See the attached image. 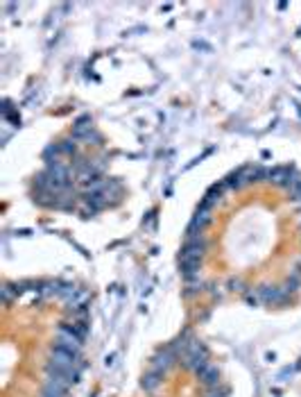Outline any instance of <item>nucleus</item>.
Segmentation results:
<instances>
[{"instance_id": "obj_1", "label": "nucleus", "mask_w": 301, "mask_h": 397, "mask_svg": "<svg viewBox=\"0 0 301 397\" xmlns=\"http://www.w3.org/2000/svg\"><path fill=\"white\" fill-rule=\"evenodd\" d=\"M197 377L206 383V386H218V370L213 365H204V368L197 372Z\"/></svg>"}, {"instance_id": "obj_2", "label": "nucleus", "mask_w": 301, "mask_h": 397, "mask_svg": "<svg viewBox=\"0 0 301 397\" xmlns=\"http://www.w3.org/2000/svg\"><path fill=\"white\" fill-rule=\"evenodd\" d=\"M161 372H150V374H145V379H143V386L145 388H156L161 383Z\"/></svg>"}]
</instances>
